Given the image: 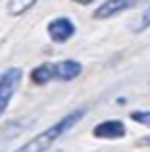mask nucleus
<instances>
[{
	"instance_id": "nucleus-11",
	"label": "nucleus",
	"mask_w": 150,
	"mask_h": 152,
	"mask_svg": "<svg viewBox=\"0 0 150 152\" xmlns=\"http://www.w3.org/2000/svg\"><path fill=\"white\" fill-rule=\"evenodd\" d=\"M138 144H140V146H150V136L140 138V140H138Z\"/></svg>"
},
{
	"instance_id": "nucleus-3",
	"label": "nucleus",
	"mask_w": 150,
	"mask_h": 152,
	"mask_svg": "<svg viewBox=\"0 0 150 152\" xmlns=\"http://www.w3.org/2000/svg\"><path fill=\"white\" fill-rule=\"evenodd\" d=\"M142 0H106L104 4H100L94 12V18H112V16L126 12L130 8L138 6Z\"/></svg>"
},
{
	"instance_id": "nucleus-1",
	"label": "nucleus",
	"mask_w": 150,
	"mask_h": 152,
	"mask_svg": "<svg viewBox=\"0 0 150 152\" xmlns=\"http://www.w3.org/2000/svg\"><path fill=\"white\" fill-rule=\"evenodd\" d=\"M84 114H86V108L72 110V112L66 114L64 118H60L56 124H52L48 130H44V132L36 134L32 140H28V142H26V144H22V146H18V148H16V150H12V152H46L50 146H52L54 140H58L64 132H68V130L74 126L76 122L82 120Z\"/></svg>"
},
{
	"instance_id": "nucleus-6",
	"label": "nucleus",
	"mask_w": 150,
	"mask_h": 152,
	"mask_svg": "<svg viewBox=\"0 0 150 152\" xmlns=\"http://www.w3.org/2000/svg\"><path fill=\"white\" fill-rule=\"evenodd\" d=\"M82 72V64L76 60H62V62H54V78L56 80H64L70 82L76 76H80Z\"/></svg>"
},
{
	"instance_id": "nucleus-13",
	"label": "nucleus",
	"mask_w": 150,
	"mask_h": 152,
	"mask_svg": "<svg viewBox=\"0 0 150 152\" xmlns=\"http://www.w3.org/2000/svg\"><path fill=\"white\" fill-rule=\"evenodd\" d=\"M56 152H60V150H56Z\"/></svg>"
},
{
	"instance_id": "nucleus-2",
	"label": "nucleus",
	"mask_w": 150,
	"mask_h": 152,
	"mask_svg": "<svg viewBox=\"0 0 150 152\" xmlns=\"http://www.w3.org/2000/svg\"><path fill=\"white\" fill-rule=\"evenodd\" d=\"M20 78H22V70L20 68H8L0 76V116L4 114V110L10 104V100H12L16 88H18Z\"/></svg>"
},
{
	"instance_id": "nucleus-5",
	"label": "nucleus",
	"mask_w": 150,
	"mask_h": 152,
	"mask_svg": "<svg viewBox=\"0 0 150 152\" xmlns=\"http://www.w3.org/2000/svg\"><path fill=\"white\" fill-rule=\"evenodd\" d=\"M92 134L96 138H104V140H116L126 134V128H124V122L120 120H104L98 126H94Z\"/></svg>"
},
{
	"instance_id": "nucleus-7",
	"label": "nucleus",
	"mask_w": 150,
	"mask_h": 152,
	"mask_svg": "<svg viewBox=\"0 0 150 152\" xmlns=\"http://www.w3.org/2000/svg\"><path fill=\"white\" fill-rule=\"evenodd\" d=\"M30 78H32L34 84H46V82H50V80H54V64L46 62V64L36 66L30 72Z\"/></svg>"
},
{
	"instance_id": "nucleus-8",
	"label": "nucleus",
	"mask_w": 150,
	"mask_h": 152,
	"mask_svg": "<svg viewBox=\"0 0 150 152\" xmlns=\"http://www.w3.org/2000/svg\"><path fill=\"white\" fill-rule=\"evenodd\" d=\"M38 0H8V14L10 16H20L26 10L36 4Z\"/></svg>"
},
{
	"instance_id": "nucleus-4",
	"label": "nucleus",
	"mask_w": 150,
	"mask_h": 152,
	"mask_svg": "<svg viewBox=\"0 0 150 152\" xmlns=\"http://www.w3.org/2000/svg\"><path fill=\"white\" fill-rule=\"evenodd\" d=\"M74 32H76L74 24L68 18H56V20H52V22L48 24V36L52 38L54 42H58V44L70 40V38L74 36Z\"/></svg>"
},
{
	"instance_id": "nucleus-10",
	"label": "nucleus",
	"mask_w": 150,
	"mask_h": 152,
	"mask_svg": "<svg viewBox=\"0 0 150 152\" xmlns=\"http://www.w3.org/2000/svg\"><path fill=\"white\" fill-rule=\"evenodd\" d=\"M148 26H150V8H146L144 14L140 16V22H138V26H136V32H142L144 28H148Z\"/></svg>"
},
{
	"instance_id": "nucleus-12",
	"label": "nucleus",
	"mask_w": 150,
	"mask_h": 152,
	"mask_svg": "<svg viewBox=\"0 0 150 152\" xmlns=\"http://www.w3.org/2000/svg\"><path fill=\"white\" fill-rule=\"evenodd\" d=\"M72 2H78V4H90V2H94V0H72Z\"/></svg>"
},
{
	"instance_id": "nucleus-9",
	"label": "nucleus",
	"mask_w": 150,
	"mask_h": 152,
	"mask_svg": "<svg viewBox=\"0 0 150 152\" xmlns=\"http://www.w3.org/2000/svg\"><path fill=\"white\" fill-rule=\"evenodd\" d=\"M130 118H132L134 122H138V124H144V126H148V128H150V110H146V112L136 110V112H132Z\"/></svg>"
}]
</instances>
